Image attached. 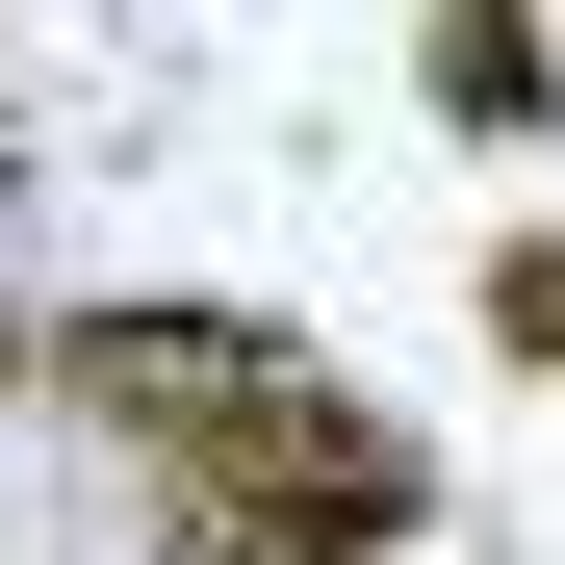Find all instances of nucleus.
Segmentation results:
<instances>
[{
	"instance_id": "2",
	"label": "nucleus",
	"mask_w": 565,
	"mask_h": 565,
	"mask_svg": "<svg viewBox=\"0 0 565 565\" xmlns=\"http://www.w3.org/2000/svg\"><path fill=\"white\" fill-rule=\"evenodd\" d=\"M412 77H437V129H540V104H565V52L514 26V0H437V26H412Z\"/></svg>"
},
{
	"instance_id": "1",
	"label": "nucleus",
	"mask_w": 565,
	"mask_h": 565,
	"mask_svg": "<svg viewBox=\"0 0 565 565\" xmlns=\"http://www.w3.org/2000/svg\"><path fill=\"white\" fill-rule=\"evenodd\" d=\"M52 412L154 437L180 489H232V462H282V437L334 412V360L282 334V309H77V334H52Z\"/></svg>"
},
{
	"instance_id": "3",
	"label": "nucleus",
	"mask_w": 565,
	"mask_h": 565,
	"mask_svg": "<svg viewBox=\"0 0 565 565\" xmlns=\"http://www.w3.org/2000/svg\"><path fill=\"white\" fill-rule=\"evenodd\" d=\"M154 565H386V514H334V489H180Z\"/></svg>"
},
{
	"instance_id": "4",
	"label": "nucleus",
	"mask_w": 565,
	"mask_h": 565,
	"mask_svg": "<svg viewBox=\"0 0 565 565\" xmlns=\"http://www.w3.org/2000/svg\"><path fill=\"white\" fill-rule=\"evenodd\" d=\"M489 360H565V232H514V257H489Z\"/></svg>"
}]
</instances>
